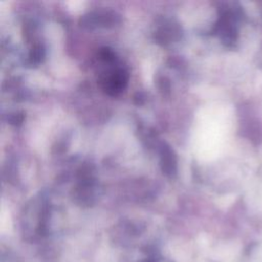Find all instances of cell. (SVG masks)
Instances as JSON below:
<instances>
[{
  "instance_id": "obj_1",
  "label": "cell",
  "mask_w": 262,
  "mask_h": 262,
  "mask_svg": "<svg viewBox=\"0 0 262 262\" xmlns=\"http://www.w3.org/2000/svg\"><path fill=\"white\" fill-rule=\"evenodd\" d=\"M141 262H168V261L165 260L162 257H159V256L155 255V254H148L145 257V259L143 261H141Z\"/></svg>"
}]
</instances>
